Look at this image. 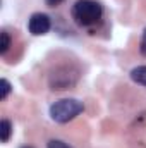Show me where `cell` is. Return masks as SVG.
Instances as JSON below:
<instances>
[{
    "instance_id": "3",
    "label": "cell",
    "mask_w": 146,
    "mask_h": 148,
    "mask_svg": "<svg viewBox=\"0 0 146 148\" xmlns=\"http://www.w3.org/2000/svg\"><path fill=\"white\" fill-rule=\"evenodd\" d=\"M50 26H52L50 17H48L46 14H40V12H38V14H33L31 19H29V23H28V29H29V33L35 35V36H40V35L48 33V31H50Z\"/></svg>"
},
{
    "instance_id": "4",
    "label": "cell",
    "mask_w": 146,
    "mask_h": 148,
    "mask_svg": "<svg viewBox=\"0 0 146 148\" xmlns=\"http://www.w3.org/2000/svg\"><path fill=\"white\" fill-rule=\"evenodd\" d=\"M131 79L138 84H143L146 86V66H139V67H134L131 71Z\"/></svg>"
},
{
    "instance_id": "1",
    "label": "cell",
    "mask_w": 146,
    "mask_h": 148,
    "mask_svg": "<svg viewBox=\"0 0 146 148\" xmlns=\"http://www.w3.org/2000/svg\"><path fill=\"white\" fill-rule=\"evenodd\" d=\"M103 16V7L96 0H77L72 5V19L79 26H93Z\"/></svg>"
},
{
    "instance_id": "2",
    "label": "cell",
    "mask_w": 146,
    "mask_h": 148,
    "mask_svg": "<svg viewBox=\"0 0 146 148\" xmlns=\"http://www.w3.org/2000/svg\"><path fill=\"white\" fill-rule=\"evenodd\" d=\"M84 110L83 103L76 98H64V100H59L55 102L52 107H50V117L55 121V122H69L72 121L76 115H79L81 112Z\"/></svg>"
},
{
    "instance_id": "5",
    "label": "cell",
    "mask_w": 146,
    "mask_h": 148,
    "mask_svg": "<svg viewBox=\"0 0 146 148\" xmlns=\"http://www.w3.org/2000/svg\"><path fill=\"white\" fill-rule=\"evenodd\" d=\"M10 134H12V124H10V121H7V119L0 121V140H2V143H7L9 138H10Z\"/></svg>"
},
{
    "instance_id": "7",
    "label": "cell",
    "mask_w": 146,
    "mask_h": 148,
    "mask_svg": "<svg viewBox=\"0 0 146 148\" xmlns=\"http://www.w3.org/2000/svg\"><path fill=\"white\" fill-rule=\"evenodd\" d=\"M10 93V83L7 79H0V100H5Z\"/></svg>"
},
{
    "instance_id": "8",
    "label": "cell",
    "mask_w": 146,
    "mask_h": 148,
    "mask_svg": "<svg viewBox=\"0 0 146 148\" xmlns=\"http://www.w3.org/2000/svg\"><path fill=\"white\" fill-rule=\"evenodd\" d=\"M46 148H72V147H69L67 143H64V141H60V140H50L48 145H46Z\"/></svg>"
},
{
    "instance_id": "10",
    "label": "cell",
    "mask_w": 146,
    "mask_h": 148,
    "mask_svg": "<svg viewBox=\"0 0 146 148\" xmlns=\"http://www.w3.org/2000/svg\"><path fill=\"white\" fill-rule=\"evenodd\" d=\"M46 2V5H50V7H57V5H60L64 0H45Z\"/></svg>"
},
{
    "instance_id": "9",
    "label": "cell",
    "mask_w": 146,
    "mask_h": 148,
    "mask_svg": "<svg viewBox=\"0 0 146 148\" xmlns=\"http://www.w3.org/2000/svg\"><path fill=\"white\" fill-rule=\"evenodd\" d=\"M139 50H141V53L146 57V29L143 31V38H141V47H139Z\"/></svg>"
},
{
    "instance_id": "11",
    "label": "cell",
    "mask_w": 146,
    "mask_h": 148,
    "mask_svg": "<svg viewBox=\"0 0 146 148\" xmlns=\"http://www.w3.org/2000/svg\"><path fill=\"white\" fill-rule=\"evenodd\" d=\"M21 148H33V147H21Z\"/></svg>"
},
{
    "instance_id": "6",
    "label": "cell",
    "mask_w": 146,
    "mask_h": 148,
    "mask_svg": "<svg viewBox=\"0 0 146 148\" xmlns=\"http://www.w3.org/2000/svg\"><path fill=\"white\" fill-rule=\"evenodd\" d=\"M10 47V36L7 31H2L0 33V53H5Z\"/></svg>"
}]
</instances>
